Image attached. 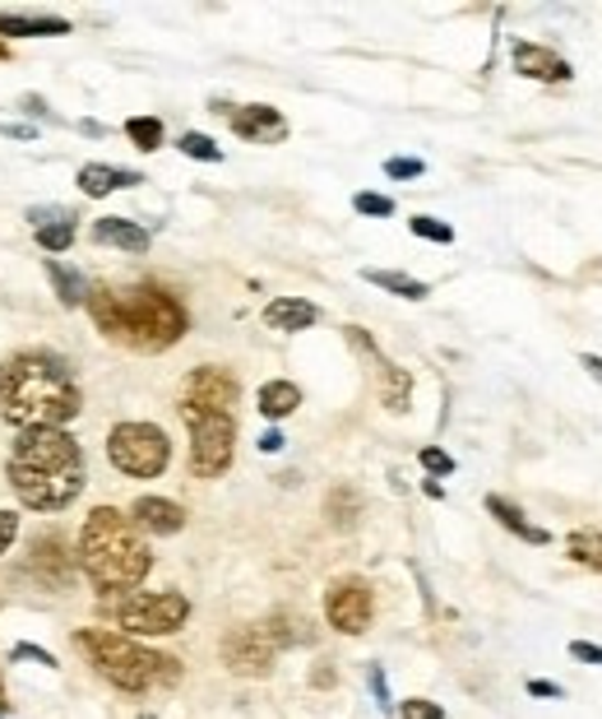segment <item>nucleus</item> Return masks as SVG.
Segmentation results:
<instances>
[{"label":"nucleus","instance_id":"1","mask_svg":"<svg viewBox=\"0 0 602 719\" xmlns=\"http://www.w3.org/2000/svg\"><path fill=\"white\" fill-rule=\"evenodd\" d=\"M6 474L23 506L61 510L84 493V450L65 427H23Z\"/></svg>","mask_w":602,"mask_h":719},{"label":"nucleus","instance_id":"2","mask_svg":"<svg viewBox=\"0 0 602 719\" xmlns=\"http://www.w3.org/2000/svg\"><path fill=\"white\" fill-rule=\"evenodd\" d=\"M93 325L121 348L163 353L186 335V306L159 284H130V288H93L89 293Z\"/></svg>","mask_w":602,"mask_h":719},{"label":"nucleus","instance_id":"3","mask_svg":"<svg viewBox=\"0 0 602 719\" xmlns=\"http://www.w3.org/2000/svg\"><path fill=\"white\" fill-rule=\"evenodd\" d=\"M80 385L51 353H19L0 367V418L23 427H65L80 414Z\"/></svg>","mask_w":602,"mask_h":719},{"label":"nucleus","instance_id":"4","mask_svg":"<svg viewBox=\"0 0 602 719\" xmlns=\"http://www.w3.org/2000/svg\"><path fill=\"white\" fill-rule=\"evenodd\" d=\"M80 561L98 595H125L149 576L153 553L135 520L121 516L116 506H98L80 529Z\"/></svg>","mask_w":602,"mask_h":719},{"label":"nucleus","instance_id":"5","mask_svg":"<svg viewBox=\"0 0 602 719\" xmlns=\"http://www.w3.org/2000/svg\"><path fill=\"white\" fill-rule=\"evenodd\" d=\"M74 646H80V655L121 691H159V687L181 682V659H172L163 650H149L130 636L80 627L74 631Z\"/></svg>","mask_w":602,"mask_h":719},{"label":"nucleus","instance_id":"6","mask_svg":"<svg viewBox=\"0 0 602 719\" xmlns=\"http://www.w3.org/2000/svg\"><path fill=\"white\" fill-rule=\"evenodd\" d=\"M98 612L108 622H116L121 631H135V636H172V631L186 627L191 599L176 595V589H159V595L125 589V595H102Z\"/></svg>","mask_w":602,"mask_h":719},{"label":"nucleus","instance_id":"7","mask_svg":"<svg viewBox=\"0 0 602 719\" xmlns=\"http://www.w3.org/2000/svg\"><path fill=\"white\" fill-rule=\"evenodd\" d=\"M108 455L112 465L130 478H159L172 459V446H167V432L153 427V423H121L112 427L108 436Z\"/></svg>","mask_w":602,"mask_h":719},{"label":"nucleus","instance_id":"8","mask_svg":"<svg viewBox=\"0 0 602 719\" xmlns=\"http://www.w3.org/2000/svg\"><path fill=\"white\" fill-rule=\"evenodd\" d=\"M191 427V469L195 478H218L232 465V446H237V423L232 414H204V408H181Z\"/></svg>","mask_w":602,"mask_h":719},{"label":"nucleus","instance_id":"9","mask_svg":"<svg viewBox=\"0 0 602 719\" xmlns=\"http://www.w3.org/2000/svg\"><path fill=\"white\" fill-rule=\"evenodd\" d=\"M274 655H278V646L269 640L265 622L237 627V631H227V640H223V664L237 678H265L274 669Z\"/></svg>","mask_w":602,"mask_h":719},{"label":"nucleus","instance_id":"10","mask_svg":"<svg viewBox=\"0 0 602 719\" xmlns=\"http://www.w3.org/2000/svg\"><path fill=\"white\" fill-rule=\"evenodd\" d=\"M242 399V385L223 367H195L181 385V408H204V414H232Z\"/></svg>","mask_w":602,"mask_h":719},{"label":"nucleus","instance_id":"11","mask_svg":"<svg viewBox=\"0 0 602 719\" xmlns=\"http://www.w3.org/2000/svg\"><path fill=\"white\" fill-rule=\"evenodd\" d=\"M371 612H376L371 585H361V580H338L325 595V618H329L334 631H344V636H361L366 627H371Z\"/></svg>","mask_w":602,"mask_h":719},{"label":"nucleus","instance_id":"12","mask_svg":"<svg viewBox=\"0 0 602 719\" xmlns=\"http://www.w3.org/2000/svg\"><path fill=\"white\" fill-rule=\"evenodd\" d=\"M510 61H514V74H523V80H542V84H565V80H574L570 61L557 57L552 47H538V42H514L510 47Z\"/></svg>","mask_w":602,"mask_h":719},{"label":"nucleus","instance_id":"13","mask_svg":"<svg viewBox=\"0 0 602 719\" xmlns=\"http://www.w3.org/2000/svg\"><path fill=\"white\" fill-rule=\"evenodd\" d=\"M348 340L366 353V357H376V367H380V399H385V408L389 414H408V404H412V376L408 372H399L395 363H385V357L376 353V344H371V335L366 330H348Z\"/></svg>","mask_w":602,"mask_h":719},{"label":"nucleus","instance_id":"14","mask_svg":"<svg viewBox=\"0 0 602 719\" xmlns=\"http://www.w3.org/2000/svg\"><path fill=\"white\" fill-rule=\"evenodd\" d=\"M232 131L251 144H278V140H287V121H283L278 108H269V102H251V108L232 112Z\"/></svg>","mask_w":602,"mask_h":719},{"label":"nucleus","instance_id":"15","mask_svg":"<svg viewBox=\"0 0 602 719\" xmlns=\"http://www.w3.org/2000/svg\"><path fill=\"white\" fill-rule=\"evenodd\" d=\"M316 321H320V306L306 302V297H274L265 306V325L278 330V335H297V330L316 325Z\"/></svg>","mask_w":602,"mask_h":719},{"label":"nucleus","instance_id":"16","mask_svg":"<svg viewBox=\"0 0 602 719\" xmlns=\"http://www.w3.org/2000/svg\"><path fill=\"white\" fill-rule=\"evenodd\" d=\"M130 520H135L140 529H149V534H181L186 510H181L176 502H163V497H140L135 506H130Z\"/></svg>","mask_w":602,"mask_h":719},{"label":"nucleus","instance_id":"17","mask_svg":"<svg viewBox=\"0 0 602 719\" xmlns=\"http://www.w3.org/2000/svg\"><path fill=\"white\" fill-rule=\"evenodd\" d=\"M93 242H98V246L130 251V255H144V251H149V227L130 223V219H98V223H93Z\"/></svg>","mask_w":602,"mask_h":719},{"label":"nucleus","instance_id":"18","mask_svg":"<svg viewBox=\"0 0 602 719\" xmlns=\"http://www.w3.org/2000/svg\"><path fill=\"white\" fill-rule=\"evenodd\" d=\"M144 176L140 172H125V168H108V163H89L80 168V191L102 200V195H112V191H125V186H140Z\"/></svg>","mask_w":602,"mask_h":719},{"label":"nucleus","instance_id":"19","mask_svg":"<svg viewBox=\"0 0 602 719\" xmlns=\"http://www.w3.org/2000/svg\"><path fill=\"white\" fill-rule=\"evenodd\" d=\"M0 33L6 38H61L70 33V19H51V14H0Z\"/></svg>","mask_w":602,"mask_h":719},{"label":"nucleus","instance_id":"20","mask_svg":"<svg viewBox=\"0 0 602 719\" xmlns=\"http://www.w3.org/2000/svg\"><path fill=\"white\" fill-rule=\"evenodd\" d=\"M487 510H491V516L501 520V525H506L510 534H519L523 544H552V534H547V529H538V525H529V516H523L519 506H510L506 497H487Z\"/></svg>","mask_w":602,"mask_h":719},{"label":"nucleus","instance_id":"21","mask_svg":"<svg viewBox=\"0 0 602 719\" xmlns=\"http://www.w3.org/2000/svg\"><path fill=\"white\" fill-rule=\"evenodd\" d=\"M265 631H269V640H274L278 650H287V646H310V640H316L310 622L297 618V612H274V618L265 622Z\"/></svg>","mask_w":602,"mask_h":719},{"label":"nucleus","instance_id":"22","mask_svg":"<svg viewBox=\"0 0 602 719\" xmlns=\"http://www.w3.org/2000/svg\"><path fill=\"white\" fill-rule=\"evenodd\" d=\"M361 279H366V284H376V288H385V293H395V297H408V302H422V297H431V288L422 284V279L399 274V270H366Z\"/></svg>","mask_w":602,"mask_h":719},{"label":"nucleus","instance_id":"23","mask_svg":"<svg viewBox=\"0 0 602 719\" xmlns=\"http://www.w3.org/2000/svg\"><path fill=\"white\" fill-rule=\"evenodd\" d=\"M297 404H302V391L293 381H269L265 391H259V414L265 418H287V414H297Z\"/></svg>","mask_w":602,"mask_h":719},{"label":"nucleus","instance_id":"24","mask_svg":"<svg viewBox=\"0 0 602 719\" xmlns=\"http://www.w3.org/2000/svg\"><path fill=\"white\" fill-rule=\"evenodd\" d=\"M47 279L57 284V297H61L65 306L89 302V279H84V274H74V270H65L61 261H47Z\"/></svg>","mask_w":602,"mask_h":719},{"label":"nucleus","instance_id":"25","mask_svg":"<svg viewBox=\"0 0 602 719\" xmlns=\"http://www.w3.org/2000/svg\"><path fill=\"white\" fill-rule=\"evenodd\" d=\"M565 548H570V557L580 561V567L602 571V534H598V529H574Z\"/></svg>","mask_w":602,"mask_h":719},{"label":"nucleus","instance_id":"26","mask_svg":"<svg viewBox=\"0 0 602 719\" xmlns=\"http://www.w3.org/2000/svg\"><path fill=\"white\" fill-rule=\"evenodd\" d=\"M125 135L135 140V149L153 153V149H163V121L159 117H130L125 121Z\"/></svg>","mask_w":602,"mask_h":719},{"label":"nucleus","instance_id":"27","mask_svg":"<svg viewBox=\"0 0 602 719\" xmlns=\"http://www.w3.org/2000/svg\"><path fill=\"white\" fill-rule=\"evenodd\" d=\"M181 153H186V159H200V163H223V149L208 140V135H200V131L181 135Z\"/></svg>","mask_w":602,"mask_h":719},{"label":"nucleus","instance_id":"28","mask_svg":"<svg viewBox=\"0 0 602 719\" xmlns=\"http://www.w3.org/2000/svg\"><path fill=\"white\" fill-rule=\"evenodd\" d=\"M353 210L366 214V219H389V214H395V200H389V195H376V191H357V195H353Z\"/></svg>","mask_w":602,"mask_h":719},{"label":"nucleus","instance_id":"29","mask_svg":"<svg viewBox=\"0 0 602 719\" xmlns=\"http://www.w3.org/2000/svg\"><path fill=\"white\" fill-rule=\"evenodd\" d=\"M408 227H412V237H427V242H440V246H445V242H455V227H450V223H440V219H431V214H417Z\"/></svg>","mask_w":602,"mask_h":719},{"label":"nucleus","instance_id":"30","mask_svg":"<svg viewBox=\"0 0 602 719\" xmlns=\"http://www.w3.org/2000/svg\"><path fill=\"white\" fill-rule=\"evenodd\" d=\"M427 163L422 159H385V176L389 182H412V176H422Z\"/></svg>","mask_w":602,"mask_h":719},{"label":"nucleus","instance_id":"31","mask_svg":"<svg viewBox=\"0 0 602 719\" xmlns=\"http://www.w3.org/2000/svg\"><path fill=\"white\" fill-rule=\"evenodd\" d=\"M74 242V227L70 223H57V227H38V246L42 251H65Z\"/></svg>","mask_w":602,"mask_h":719},{"label":"nucleus","instance_id":"32","mask_svg":"<svg viewBox=\"0 0 602 719\" xmlns=\"http://www.w3.org/2000/svg\"><path fill=\"white\" fill-rule=\"evenodd\" d=\"M29 223H38V227H57V223H74V214L61 210V204H57V210H51V204H33V210H29Z\"/></svg>","mask_w":602,"mask_h":719},{"label":"nucleus","instance_id":"33","mask_svg":"<svg viewBox=\"0 0 602 719\" xmlns=\"http://www.w3.org/2000/svg\"><path fill=\"white\" fill-rule=\"evenodd\" d=\"M422 469L436 474V478H445V474H455V459L445 455V450H436V446H427V450H422Z\"/></svg>","mask_w":602,"mask_h":719},{"label":"nucleus","instance_id":"34","mask_svg":"<svg viewBox=\"0 0 602 719\" xmlns=\"http://www.w3.org/2000/svg\"><path fill=\"white\" fill-rule=\"evenodd\" d=\"M399 710H404V719H445V710H440L436 701H422V697H412V701H404Z\"/></svg>","mask_w":602,"mask_h":719},{"label":"nucleus","instance_id":"35","mask_svg":"<svg viewBox=\"0 0 602 719\" xmlns=\"http://www.w3.org/2000/svg\"><path fill=\"white\" fill-rule=\"evenodd\" d=\"M14 534H19V516H14V510H0V557L10 553V544H14Z\"/></svg>","mask_w":602,"mask_h":719},{"label":"nucleus","instance_id":"36","mask_svg":"<svg viewBox=\"0 0 602 719\" xmlns=\"http://www.w3.org/2000/svg\"><path fill=\"white\" fill-rule=\"evenodd\" d=\"M570 659H580V664H602V646H593V640H570Z\"/></svg>","mask_w":602,"mask_h":719},{"label":"nucleus","instance_id":"37","mask_svg":"<svg viewBox=\"0 0 602 719\" xmlns=\"http://www.w3.org/2000/svg\"><path fill=\"white\" fill-rule=\"evenodd\" d=\"M14 659H33V664H42V669H57V659H51L47 650H38V646H14Z\"/></svg>","mask_w":602,"mask_h":719},{"label":"nucleus","instance_id":"38","mask_svg":"<svg viewBox=\"0 0 602 719\" xmlns=\"http://www.w3.org/2000/svg\"><path fill=\"white\" fill-rule=\"evenodd\" d=\"M529 697H565V691H561L557 682H542V678H533V682H529Z\"/></svg>","mask_w":602,"mask_h":719},{"label":"nucleus","instance_id":"39","mask_svg":"<svg viewBox=\"0 0 602 719\" xmlns=\"http://www.w3.org/2000/svg\"><path fill=\"white\" fill-rule=\"evenodd\" d=\"M287 442H283V432H265V436H259V450H265V455H278Z\"/></svg>","mask_w":602,"mask_h":719},{"label":"nucleus","instance_id":"40","mask_svg":"<svg viewBox=\"0 0 602 719\" xmlns=\"http://www.w3.org/2000/svg\"><path fill=\"white\" fill-rule=\"evenodd\" d=\"M371 691H376L380 710H389V691H385V674H380V669H371Z\"/></svg>","mask_w":602,"mask_h":719},{"label":"nucleus","instance_id":"41","mask_svg":"<svg viewBox=\"0 0 602 719\" xmlns=\"http://www.w3.org/2000/svg\"><path fill=\"white\" fill-rule=\"evenodd\" d=\"M10 140H33V125H19V121H10V125H0Z\"/></svg>","mask_w":602,"mask_h":719},{"label":"nucleus","instance_id":"42","mask_svg":"<svg viewBox=\"0 0 602 719\" xmlns=\"http://www.w3.org/2000/svg\"><path fill=\"white\" fill-rule=\"evenodd\" d=\"M584 372H593V381H602V357H589L584 353Z\"/></svg>","mask_w":602,"mask_h":719},{"label":"nucleus","instance_id":"43","mask_svg":"<svg viewBox=\"0 0 602 719\" xmlns=\"http://www.w3.org/2000/svg\"><path fill=\"white\" fill-rule=\"evenodd\" d=\"M10 706H6V682H0V715H6Z\"/></svg>","mask_w":602,"mask_h":719},{"label":"nucleus","instance_id":"44","mask_svg":"<svg viewBox=\"0 0 602 719\" xmlns=\"http://www.w3.org/2000/svg\"><path fill=\"white\" fill-rule=\"evenodd\" d=\"M140 719H153V715H140Z\"/></svg>","mask_w":602,"mask_h":719},{"label":"nucleus","instance_id":"45","mask_svg":"<svg viewBox=\"0 0 602 719\" xmlns=\"http://www.w3.org/2000/svg\"><path fill=\"white\" fill-rule=\"evenodd\" d=\"M0 719H6V715H0Z\"/></svg>","mask_w":602,"mask_h":719}]
</instances>
